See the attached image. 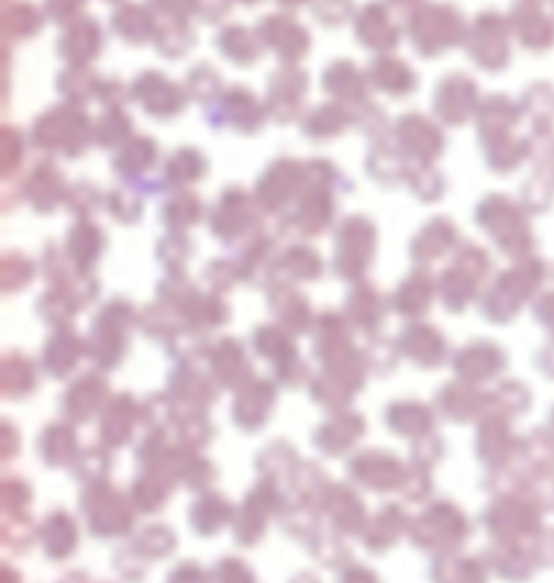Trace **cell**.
<instances>
[{
  "instance_id": "cell-29",
  "label": "cell",
  "mask_w": 554,
  "mask_h": 583,
  "mask_svg": "<svg viewBox=\"0 0 554 583\" xmlns=\"http://www.w3.org/2000/svg\"><path fill=\"white\" fill-rule=\"evenodd\" d=\"M107 245V232L94 219H76L65 234V252L78 267L98 260Z\"/></svg>"
},
{
  "instance_id": "cell-12",
  "label": "cell",
  "mask_w": 554,
  "mask_h": 583,
  "mask_svg": "<svg viewBox=\"0 0 554 583\" xmlns=\"http://www.w3.org/2000/svg\"><path fill=\"white\" fill-rule=\"evenodd\" d=\"M475 219L507 252L527 247V241L531 243V230L525 217V208L507 195L492 194L483 197L475 210Z\"/></svg>"
},
{
  "instance_id": "cell-46",
  "label": "cell",
  "mask_w": 554,
  "mask_h": 583,
  "mask_svg": "<svg viewBox=\"0 0 554 583\" xmlns=\"http://www.w3.org/2000/svg\"><path fill=\"white\" fill-rule=\"evenodd\" d=\"M87 4L89 0H44V11L48 20H52L59 26H65L72 20L85 15Z\"/></svg>"
},
{
  "instance_id": "cell-40",
  "label": "cell",
  "mask_w": 554,
  "mask_h": 583,
  "mask_svg": "<svg viewBox=\"0 0 554 583\" xmlns=\"http://www.w3.org/2000/svg\"><path fill=\"white\" fill-rule=\"evenodd\" d=\"M405 185L420 202H438L446 194V181L433 166H411Z\"/></svg>"
},
{
  "instance_id": "cell-48",
  "label": "cell",
  "mask_w": 554,
  "mask_h": 583,
  "mask_svg": "<svg viewBox=\"0 0 554 583\" xmlns=\"http://www.w3.org/2000/svg\"><path fill=\"white\" fill-rule=\"evenodd\" d=\"M157 17L190 20L195 15V0H148L146 2Z\"/></svg>"
},
{
  "instance_id": "cell-14",
  "label": "cell",
  "mask_w": 554,
  "mask_h": 583,
  "mask_svg": "<svg viewBox=\"0 0 554 583\" xmlns=\"http://www.w3.org/2000/svg\"><path fill=\"white\" fill-rule=\"evenodd\" d=\"M377 236L369 215H347L336 228V267L347 276L365 271L377 252Z\"/></svg>"
},
{
  "instance_id": "cell-43",
  "label": "cell",
  "mask_w": 554,
  "mask_h": 583,
  "mask_svg": "<svg viewBox=\"0 0 554 583\" xmlns=\"http://www.w3.org/2000/svg\"><path fill=\"white\" fill-rule=\"evenodd\" d=\"M522 107L527 113L533 116L535 124L540 120L546 126H551L554 118V87H551L549 83H538L535 87L527 89Z\"/></svg>"
},
{
  "instance_id": "cell-38",
  "label": "cell",
  "mask_w": 554,
  "mask_h": 583,
  "mask_svg": "<svg viewBox=\"0 0 554 583\" xmlns=\"http://www.w3.org/2000/svg\"><path fill=\"white\" fill-rule=\"evenodd\" d=\"M24 155H26L24 133L15 126H9V124L2 126V133H0V174H2L4 183H9L11 179H17V174L22 172Z\"/></svg>"
},
{
  "instance_id": "cell-21",
  "label": "cell",
  "mask_w": 554,
  "mask_h": 583,
  "mask_svg": "<svg viewBox=\"0 0 554 583\" xmlns=\"http://www.w3.org/2000/svg\"><path fill=\"white\" fill-rule=\"evenodd\" d=\"M411 166L414 163H409V159L401 153L390 133L370 142L369 153L365 157V170L372 183L381 187L405 185Z\"/></svg>"
},
{
  "instance_id": "cell-6",
  "label": "cell",
  "mask_w": 554,
  "mask_h": 583,
  "mask_svg": "<svg viewBox=\"0 0 554 583\" xmlns=\"http://www.w3.org/2000/svg\"><path fill=\"white\" fill-rule=\"evenodd\" d=\"M306 185V161L295 157L273 159L256 179L254 195L269 217H282Z\"/></svg>"
},
{
  "instance_id": "cell-10",
  "label": "cell",
  "mask_w": 554,
  "mask_h": 583,
  "mask_svg": "<svg viewBox=\"0 0 554 583\" xmlns=\"http://www.w3.org/2000/svg\"><path fill=\"white\" fill-rule=\"evenodd\" d=\"M390 135L414 166H433L446 148L442 126L433 118L416 111L396 118Z\"/></svg>"
},
{
  "instance_id": "cell-24",
  "label": "cell",
  "mask_w": 554,
  "mask_h": 583,
  "mask_svg": "<svg viewBox=\"0 0 554 583\" xmlns=\"http://www.w3.org/2000/svg\"><path fill=\"white\" fill-rule=\"evenodd\" d=\"M210 163L206 155L195 148V146H183L174 150L165 163H163V185L165 192H178V190H190L197 183H201L208 177Z\"/></svg>"
},
{
  "instance_id": "cell-54",
  "label": "cell",
  "mask_w": 554,
  "mask_h": 583,
  "mask_svg": "<svg viewBox=\"0 0 554 583\" xmlns=\"http://www.w3.org/2000/svg\"><path fill=\"white\" fill-rule=\"evenodd\" d=\"M104 2H109V4H124V2H128V0H104Z\"/></svg>"
},
{
  "instance_id": "cell-52",
  "label": "cell",
  "mask_w": 554,
  "mask_h": 583,
  "mask_svg": "<svg viewBox=\"0 0 554 583\" xmlns=\"http://www.w3.org/2000/svg\"><path fill=\"white\" fill-rule=\"evenodd\" d=\"M383 2H387L390 7H396V9H405V11L409 13L411 9L420 7V4H422V2H427V0H383Z\"/></svg>"
},
{
  "instance_id": "cell-13",
  "label": "cell",
  "mask_w": 554,
  "mask_h": 583,
  "mask_svg": "<svg viewBox=\"0 0 554 583\" xmlns=\"http://www.w3.org/2000/svg\"><path fill=\"white\" fill-rule=\"evenodd\" d=\"M310 94V74L301 65H280L267 83V111L278 124L299 120Z\"/></svg>"
},
{
  "instance_id": "cell-15",
  "label": "cell",
  "mask_w": 554,
  "mask_h": 583,
  "mask_svg": "<svg viewBox=\"0 0 554 583\" xmlns=\"http://www.w3.org/2000/svg\"><path fill=\"white\" fill-rule=\"evenodd\" d=\"M477 81L464 72L446 74L431 96L433 116L446 126H461L479 111Z\"/></svg>"
},
{
  "instance_id": "cell-44",
  "label": "cell",
  "mask_w": 554,
  "mask_h": 583,
  "mask_svg": "<svg viewBox=\"0 0 554 583\" xmlns=\"http://www.w3.org/2000/svg\"><path fill=\"white\" fill-rule=\"evenodd\" d=\"M354 126L360 129L369 137L370 142L387 135L390 129H392L390 122H387L385 109L379 107L374 100H370L365 107L354 111Z\"/></svg>"
},
{
  "instance_id": "cell-51",
  "label": "cell",
  "mask_w": 554,
  "mask_h": 583,
  "mask_svg": "<svg viewBox=\"0 0 554 583\" xmlns=\"http://www.w3.org/2000/svg\"><path fill=\"white\" fill-rule=\"evenodd\" d=\"M284 11H297V9H301V7H312V2L315 0H275Z\"/></svg>"
},
{
  "instance_id": "cell-16",
  "label": "cell",
  "mask_w": 554,
  "mask_h": 583,
  "mask_svg": "<svg viewBox=\"0 0 554 583\" xmlns=\"http://www.w3.org/2000/svg\"><path fill=\"white\" fill-rule=\"evenodd\" d=\"M354 33L360 46L374 54H392L398 48L405 28L394 20L392 9L383 0H370L354 17Z\"/></svg>"
},
{
  "instance_id": "cell-20",
  "label": "cell",
  "mask_w": 554,
  "mask_h": 583,
  "mask_svg": "<svg viewBox=\"0 0 554 583\" xmlns=\"http://www.w3.org/2000/svg\"><path fill=\"white\" fill-rule=\"evenodd\" d=\"M370 87L390 98H407L418 92L420 76L403 59L394 54H377L367 68Z\"/></svg>"
},
{
  "instance_id": "cell-8",
  "label": "cell",
  "mask_w": 554,
  "mask_h": 583,
  "mask_svg": "<svg viewBox=\"0 0 554 583\" xmlns=\"http://www.w3.org/2000/svg\"><path fill=\"white\" fill-rule=\"evenodd\" d=\"M131 100L150 118L168 122L183 116L190 102L185 85L172 81L165 72L148 68L131 83Z\"/></svg>"
},
{
  "instance_id": "cell-42",
  "label": "cell",
  "mask_w": 554,
  "mask_h": 583,
  "mask_svg": "<svg viewBox=\"0 0 554 583\" xmlns=\"http://www.w3.org/2000/svg\"><path fill=\"white\" fill-rule=\"evenodd\" d=\"M282 265L297 274V276H317L321 271V256L315 247L306 245V243H295L291 247L284 250V254L280 256Z\"/></svg>"
},
{
  "instance_id": "cell-31",
  "label": "cell",
  "mask_w": 554,
  "mask_h": 583,
  "mask_svg": "<svg viewBox=\"0 0 554 583\" xmlns=\"http://www.w3.org/2000/svg\"><path fill=\"white\" fill-rule=\"evenodd\" d=\"M457 226L451 217L446 215H435L431 217L414 236L411 241V254L418 260H431L451 250L457 243Z\"/></svg>"
},
{
  "instance_id": "cell-33",
  "label": "cell",
  "mask_w": 554,
  "mask_h": 583,
  "mask_svg": "<svg viewBox=\"0 0 554 583\" xmlns=\"http://www.w3.org/2000/svg\"><path fill=\"white\" fill-rule=\"evenodd\" d=\"M197 44V33L190 20L181 17H157V33L152 46L165 59L178 61L186 57Z\"/></svg>"
},
{
  "instance_id": "cell-22",
  "label": "cell",
  "mask_w": 554,
  "mask_h": 583,
  "mask_svg": "<svg viewBox=\"0 0 554 583\" xmlns=\"http://www.w3.org/2000/svg\"><path fill=\"white\" fill-rule=\"evenodd\" d=\"M214 46L225 61H230L232 65L243 68V70L254 68L267 50L258 31L249 28L245 24L221 26L217 37H214Z\"/></svg>"
},
{
  "instance_id": "cell-32",
  "label": "cell",
  "mask_w": 554,
  "mask_h": 583,
  "mask_svg": "<svg viewBox=\"0 0 554 583\" xmlns=\"http://www.w3.org/2000/svg\"><path fill=\"white\" fill-rule=\"evenodd\" d=\"M100 85H102V76L91 65H65L54 78L57 94L65 102H74L83 107L89 105L91 100H98Z\"/></svg>"
},
{
  "instance_id": "cell-50",
  "label": "cell",
  "mask_w": 554,
  "mask_h": 583,
  "mask_svg": "<svg viewBox=\"0 0 554 583\" xmlns=\"http://www.w3.org/2000/svg\"><path fill=\"white\" fill-rule=\"evenodd\" d=\"M551 202H553V192H551L549 183L533 179L531 183L525 185V206L529 210H544V208H549Z\"/></svg>"
},
{
  "instance_id": "cell-18",
  "label": "cell",
  "mask_w": 554,
  "mask_h": 583,
  "mask_svg": "<svg viewBox=\"0 0 554 583\" xmlns=\"http://www.w3.org/2000/svg\"><path fill=\"white\" fill-rule=\"evenodd\" d=\"M17 185L24 202H28L37 215H50L63 206L70 190L65 174L52 159H39Z\"/></svg>"
},
{
  "instance_id": "cell-5",
  "label": "cell",
  "mask_w": 554,
  "mask_h": 583,
  "mask_svg": "<svg viewBox=\"0 0 554 583\" xmlns=\"http://www.w3.org/2000/svg\"><path fill=\"white\" fill-rule=\"evenodd\" d=\"M204 118L206 124L214 131L230 129L243 137H254L258 135L267 120V102L260 100V96L241 83H234L225 87V92L210 105L204 107Z\"/></svg>"
},
{
  "instance_id": "cell-53",
  "label": "cell",
  "mask_w": 554,
  "mask_h": 583,
  "mask_svg": "<svg viewBox=\"0 0 554 583\" xmlns=\"http://www.w3.org/2000/svg\"><path fill=\"white\" fill-rule=\"evenodd\" d=\"M232 2H236V4H243V7H256V4H260L262 0H232Z\"/></svg>"
},
{
  "instance_id": "cell-36",
  "label": "cell",
  "mask_w": 554,
  "mask_h": 583,
  "mask_svg": "<svg viewBox=\"0 0 554 583\" xmlns=\"http://www.w3.org/2000/svg\"><path fill=\"white\" fill-rule=\"evenodd\" d=\"M185 87L190 100H195V102H199L204 107L214 102L225 92V83H223L221 72L214 65L206 63V61L195 63L188 70Z\"/></svg>"
},
{
  "instance_id": "cell-4",
  "label": "cell",
  "mask_w": 554,
  "mask_h": 583,
  "mask_svg": "<svg viewBox=\"0 0 554 583\" xmlns=\"http://www.w3.org/2000/svg\"><path fill=\"white\" fill-rule=\"evenodd\" d=\"M264 212L254 192L241 185L223 187L219 197L208 206L206 223L210 232L227 245H245L262 234Z\"/></svg>"
},
{
  "instance_id": "cell-47",
  "label": "cell",
  "mask_w": 554,
  "mask_h": 583,
  "mask_svg": "<svg viewBox=\"0 0 554 583\" xmlns=\"http://www.w3.org/2000/svg\"><path fill=\"white\" fill-rule=\"evenodd\" d=\"M131 100V85H124V81L115 76H104L100 92H98V102L102 107H126Z\"/></svg>"
},
{
  "instance_id": "cell-49",
  "label": "cell",
  "mask_w": 554,
  "mask_h": 583,
  "mask_svg": "<svg viewBox=\"0 0 554 583\" xmlns=\"http://www.w3.org/2000/svg\"><path fill=\"white\" fill-rule=\"evenodd\" d=\"M232 0H195V17L204 24H219L232 11Z\"/></svg>"
},
{
  "instance_id": "cell-35",
  "label": "cell",
  "mask_w": 554,
  "mask_h": 583,
  "mask_svg": "<svg viewBox=\"0 0 554 583\" xmlns=\"http://www.w3.org/2000/svg\"><path fill=\"white\" fill-rule=\"evenodd\" d=\"M485 150V161L490 170L498 174H507L516 170L529 155H531V144L529 139H518L514 135H505L492 142L481 144Z\"/></svg>"
},
{
  "instance_id": "cell-37",
  "label": "cell",
  "mask_w": 554,
  "mask_h": 583,
  "mask_svg": "<svg viewBox=\"0 0 554 583\" xmlns=\"http://www.w3.org/2000/svg\"><path fill=\"white\" fill-rule=\"evenodd\" d=\"M104 208L111 215V219H115L118 223H124V226L139 223L146 210L144 194L133 185H126V183L118 185L111 192H107Z\"/></svg>"
},
{
  "instance_id": "cell-17",
  "label": "cell",
  "mask_w": 554,
  "mask_h": 583,
  "mask_svg": "<svg viewBox=\"0 0 554 583\" xmlns=\"http://www.w3.org/2000/svg\"><path fill=\"white\" fill-rule=\"evenodd\" d=\"M107 48V33L98 17L81 15L63 26L57 39V54L67 65H91Z\"/></svg>"
},
{
  "instance_id": "cell-45",
  "label": "cell",
  "mask_w": 554,
  "mask_h": 583,
  "mask_svg": "<svg viewBox=\"0 0 554 583\" xmlns=\"http://www.w3.org/2000/svg\"><path fill=\"white\" fill-rule=\"evenodd\" d=\"M157 252L163 263L178 265V263H185L186 256L193 252V243L185 232H168L165 236L159 239Z\"/></svg>"
},
{
  "instance_id": "cell-2",
  "label": "cell",
  "mask_w": 554,
  "mask_h": 583,
  "mask_svg": "<svg viewBox=\"0 0 554 583\" xmlns=\"http://www.w3.org/2000/svg\"><path fill=\"white\" fill-rule=\"evenodd\" d=\"M94 122L83 105L63 100L33 120L28 142L46 157L81 159L94 144Z\"/></svg>"
},
{
  "instance_id": "cell-27",
  "label": "cell",
  "mask_w": 554,
  "mask_h": 583,
  "mask_svg": "<svg viewBox=\"0 0 554 583\" xmlns=\"http://www.w3.org/2000/svg\"><path fill=\"white\" fill-rule=\"evenodd\" d=\"M208 215V208L201 195L193 190H178L161 202L159 219L170 232H185L188 228L201 223Z\"/></svg>"
},
{
  "instance_id": "cell-26",
  "label": "cell",
  "mask_w": 554,
  "mask_h": 583,
  "mask_svg": "<svg viewBox=\"0 0 554 583\" xmlns=\"http://www.w3.org/2000/svg\"><path fill=\"white\" fill-rule=\"evenodd\" d=\"M518 120H520V109L514 105V100H509L503 94L488 96L485 100H481L477 111V129L481 144L509 135V131L518 124Z\"/></svg>"
},
{
  "instance_id": "cell-11",
  "label": "cell",
  "mask_w": 554,
  "mask_h": 583,
  "mask_svg": "<svg viewBox=\"0 0 554 583\" xmlns=\"http://www.w3.org/2000/svg\"><path fill=\"white\" fill-rule=\"evenodd\" d=\"M256 31L264 48L271 50L282 65H299L315 46L308 26L288 11L262 15L256 24Z\"/></svg>"
},
{
  "instance_id": "cell-55",
  "label": "cell",
  "mask_w": 554,
  "mask_h": 583,
  "mask_svg": "<svg viewBox=\"0 0 554 583\" xmlns=\"http://www.w3.org/2000/svg\"><path fill=\"white\" fill-rule=\"evenodd\" d=\"M525 2H538V0H525Z\"/></svg>"
},
{
  "instance_id": "cell-25",
  "label": "cell",
  "mask_w": 554,
  "mask_h": 583,
  "mask_svg": "<svg viewBox=\"0 0 554 583\" xmlns=\"http://www.w3.org/2000/svg\"><path fill=\"white\" fill-rule=\"evenodd\" d=\"M352 126H354V111L334 100L312 107L301 118V133L310 142H319V144L338 139Z\"/></svg>"
},
{
  "instance_id": "cell-39",
  "label": "cell",
  "mask_w": 554,
  "mask_h": 583,
  "mask_svg": "<svg viewBox=\"0 0 554 583\" xmlns=\"http://www.w3.org/2000/svg\"><path fill=\"white\" fill-rule=\"evenodd\" d=\"M104 199H107V194H102L96 183L76 181V183H70L63 206L76 219H94V215L100 208H104Z\"/></svg>"
},
{
  "instance_id": "cell-19",
  "label": "cell",
  "mask_w": 554,
  "mask_h": 583,
  "mask_svg": "<svg viewBox=\"0 0 554 583\" xmlns=\"http://www.w3.org/2000/svg\"><path fill=\"white\" fill-rule=\"evenodd\" d=\"M323 92L338 105L356 111L370 102V83L367 70H362L354 59H334L325 65L321 74Z\"/></svg>"
},
{
  "instance_id": "cell-30",
  "label": "cell",
  "mask_w": 554,
  "mask_h": 583,
  "mask_svg": "<svg viewBox=\"0 0 554 583\" xmlns=\"http://www.w3.org/2000/svg\"><path fill=\"white\" fill-rule=\"evenodd\" d=\"M46 11L30 0H9L2 9V35L7 41H26L41 33Z\"/></svg>"
},
{
  "instance_id": "cell-9",
  "label": "cell",
  "mask_w": 554,
  "mask_h": 583,
  "mask_svg": "<svg viewBox=\"0 0 554 583\" xmlns=\"http://www.w3.org/2000/svg\"><path fill=\"white\" fill-rule=\"evenodd\" d=\"M161 161V146L152 135H135L111 159L113 172L141 194H163V179L155 177Z\"/></svg>"
},
{
  "instance_id": "cell-28",
  "label": "cell",
  "mask_w": 554,
  "mask_h": 583,
  "mask_svg": "<svg viewBox=\"0 0 554 583\" xmlns=\"http://www.w3.org/2000/svg\"><path fill=\"white\" fill-rule=\"evenodd\" d=\"M512 31L520 37L522 46L531 50H549L554 44V22L533 2H522L512 11Z\"/></svg>"
},
{
  "instance_id": "cell-3",
  "label": "cell",
  "mask_w": 554,
  "mask_h": 583,
  "mask_svg": "<svg viewBox=\"0 0 554 583\" xmlns=\"http://www.w3.org/2000/svg\"><path fill=\"white\" fill-rule=\"evenodd\" d=\"M405 33L418 57L435 59L466 44L468 24L451 2H422L407 13Z\"/></svg>"
},
{
  "instance_id": "cell-41",
  "label": "cell",
  "mask_w": 554,
  "mask_h": 583,
  "mask_svg": "<svg viewBox=\"0 0 554 583\" xmlns=\"http://www.w3.org/2000/svg\"><path fill=\"white\" fill-rule=\"evenodd\" d=\"M310 9L315 20L325 28H338L358 13L354 0H315Z\"/></svg>"
},
{
  "instance_id": "cell-1",
  "label": "cell",
  "mask_w": 554,
  "mask_h": 583,
  "mask_svg": "<svg viewBox=\"0 0 554 583\" xmlns=\"http://www.w3.org/2000/svg\"><path fill=\"white\" fill-rule=\"evenodd\" d=\"M354 183L330 159L306 161V185L297 202L280 217L284 236H319L328 232L338 212V195L352 192Z\"/></svg>"
},
{
  "instance_id": "cell-23",
  "label": "cell",
  "mask_w": 554,
  "mask_h": 583,
  "mask_svg": "<svg viewBox=\"0 0 554 583\" xmlns=\"http://www.w3.org/2000/svg\"><path fill=\"white\" fill-rule=\"evenodd\" d=\"M111 31L128 46H146L155 41L157 15L148 4L128 0L111 13Z\"/></svg>"
},
{
  "instance_id": "cell-7",
  "label": "cell",
  "mask_w": 554,
  "mask_h": 583,
  "mask_svg": "<svg viewBox=\"0 0 554 583\" xmlns=\"http://www.w3.org/2000/svg\"><path fill=\"white\" fill-rule=\"evenodd\" d=\"M512 22L498 11H483L475 17L466 37L468 57L488 72L503 70L512 59Z\"/></svg>"
},
{
  "instance_id": "cell-34",
  "label": "cell",
  "mask_w": 554,
  "mask_h": 583,
  "mask_svg": "<svg viewBox=\"0 0 554 583\" xmlns=\"http://www.w3.org/2000/svg\"><path fill=\"white\" fill-rule=\"evenodd\" d=\"M135 137V122L126 107H104L94 122V146L102 150H118Z\"/></svg>"
}]
</instances>
